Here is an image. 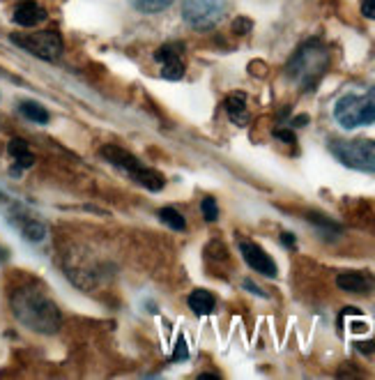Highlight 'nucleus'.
I'll return each instance as SVG.
<instances>
[{
	"mask_svg": "<svg viewBox=\"0 0 375 380\" xmlns=\"http://www.w3.org/2000/svg\"><path fill=\"white\" fill-rule=\"evenodd\" d=\"M244 288H249L251 293H256V295H261V297H268V293H265V291H261V288H258V286H256V284H251V282H249V279H247V282H244Z\"/></svg>",
	"mask_w": 375,
	"mask_h": 380,
	"instance_id": "a878e982",
	"label": "nucleus"
},
{
	"mask_svg": "<svg viewBox=\"0 0 375 380\" xmlns=\"http://www.w3.org/2000/svg\"><path fill=\"white\" fill-rule=\"evenodd\" d=\"M7 153L14 159V171H24V169H30L35 164V155L30 153L28 143L24 139H12L10 146H7Z\"/></svg>",
	"mask_w": 375,
	"mask_h": 380,
	"instance_id": "f8f14e48",
	"label": "nucleus"
},
{
	"mask_svg": "<svg viewBox=\"0 0 375 380\" xmlns=\"http://www.w3.org/2000/svg\"><path fill=\"white\" fill-rule=\"evenodd\" d=\"M189 357V350H186V341H184V336H177V341H175V350H173V360L175 362H182Z\"/></svg>",
	"mask_w": 375,
	"mask_h": 380,
	"instance_id": "412c9836",
	"label": "nucleus"
},
{
	"mask_svg": "<svg viewBox=\"0 0 375 380\" xmlns=\"http://www.w3.org/2000/svg\"><path fill=\"white\" fill-rule=\"evenodd\" d=\"M186 304H189V309L196 313V316H210L216 306V300L210 291L205 288H196L191 293L189 297H186Z\"/></svg>",
	"mask_w": 375,
	"mask_h": 380,
	"instance_id": "4468645a",
	"label": "nucleus"
},
{
	"mask_svg": "<svg viewBox=\"0 0 375 380\" xmlns=\"http://www.w3.org/2000/svg\"><path fill=\"white\" fill-rule=\"evenodd\" d=\"M362 14L366 19L375 21V0H362Z\"/></svg>",
	"mask_w": 375,
	"mask_h": 380,
	"instance_id": "5701e85b",
	"label": "nucleus"
},
{
	"mask_svg": "<svg viewBox=\"0 0 375 380\" xmlns=\"http://www.w3.org/2000/svg\"><path fill=\"white\" fill-rule=\"evenodd\" d=\"M329 64V53L320 42H306L297 53L293 55V60L288 62V76L295 83H299L304 90H311L315 83L320 81L322 74L327 71Z\"/></svg>",
	"mask_w": 375,
	"mask_h": 380,
	"instance_id": "f03ea898",
	"label": "nucleus"
},
{
	"mask_svg": "<svg viewBox=\"0 0 375 380\" xmlns=\"http://www.w3.org/2000/svg\"><path fill=\"white\" fill-rule=\"evenodd\" d=\"M12 42L28 53L37 55L42 60H58L62 53V37L55 31H42V33H24L12 35Z\"/></svg>",
	"mask_w": 375,
	"mask_h": 380,
	"instance_id": "39448f33",
	"label": "nucleus"
},
{
	"mask_svg": "<svg viewBox=\"0 0 375 380\" xmlns=\"http://www.w3.org/2000/svg\"><path fill=\"white\" fill-rule=\"evenodd\" d=\"M182 14L191 28L207 31L223 17V0H182Z\"/></svg>",
	"mask_w": 375,
	"mask_h": 380,
	"instance_id": "423d86ee",
	"label": "nucleus"
},
{
	"mask_svg": "<svg viewBox=\"0 0 375 380\" xmlns=\"http://www.w3.org/2000/svg\"><path fill=\"white\" fill-rule=\"evenodd\" d=\"M3 261H7V249L0 247V263H3Z\"/></svg>",
	"mask_w": 375,
	"mask_h": 380,
	"instance_id": "c85d7f7f",
	"label": "nucleus"
},
{
	"mask_svg": "<svg viewBox=\"0 0 375 380\" xmlns=\"http://www.w3.org/2000/svg\"><path fill=\"white\" fill-rule=\"evenodd\" d=\"M226 111H228V116L230 120H233L235 125H240L244 127L249 123V111H247V95L244 92H233V95H228L226 97Z\"/></svg>",
	"mask_w": 375,
	"mask_h": 380,
	"instance_id": "ddd939ff",
	"label": "nucleus"
},
{
	"mask_svg": "<svg viewBox=\"0 0 375 380\" xmlns=\"http://www.w3.org/2000/svg\"><path fill=\"white\" fill-rule=\"evenodd\" d=\"M12 311L26 327L42 334H55L60 327V311L44 293L35 288H21L12 295Z\"/></svg>",
	"mask_w": 375,
	"mask_h": 380,
	"instance_id": "f257e3e1",
	"label": "nucleus"
},
{
	"mask_svg": "<svg viewBox=\"0 0 375 380\" xmlns=\"http://www.w3.org/2000/svg\"><path fill=\"white\" fill-rule=\"evenodd\" d=\"M21 113H24L28 120L37 123V125L49 123V111L44 109V106H40L37 102H21Z\"/></svg>",
	"mask_w": 375,
	"mask_h": 380,
	"instance_id": "f3484780",
	"label": "nucleus"
},
{
	"mask_svg": "<svg viewBox=\"0 0 375 380\" xmlns=\"http://www.w3.org/2000/svg\"><path fill=\"white\" fill-rule=\"evenodd\" d=\"M240 252H242V258L247 261V265H249L251 270L261 272V275L272 277V279L279 275L277 263H274L272 258H270V254H265V249H263V247H258L256 242L242 240V242H240Z\"/></svg>",
	"mask_w": 375,
	"mask_h": 380,
	"instance_id": "6e6552de",
	"label": "nucleus"
},
{
	"mask_svg": "<svg viewBox=\"0 0 375 380\" xmlns=\"http://www.w3.org/2000/svg\"><path fill=\"white\" fill-rule=\"evenodd\" d=\"M357 348L362 350V353H369L371 355V353H375V341H359Z\"/></svg>",
	"mask_w": 375,
	"mask_h": 380,
	"instance_id": "393cba45",
	"label": "nucleus"
},
{
	"mask_svg": "<svg viewBox=\"0 0 375 380\" xmlns=\"http://www.w3.org/2000/svg\"><path fill=\"white\" fill-rule=\"evenodd\" d=\"M19 228H21V233H24V238L30 240V242H42L46 235V226L42 224V221L30 219V217H28L24 224H19Z\"/></svg>",
	"mask_w": 375,
	"mask_h": 380,
	"instance_id": "dca6fc26",
	"label": "nucleus"
},
{
	"mask_svg": "<svg viewBox=\"0 0 375 380\" xmlns=\"http://www.w3.org/2000/svg\"><path fill=\"white\" fill-rule=\"evenodd\" d=\"M157 62H162V76L168 81H177L184 76V44L182 42H168L155 53Z\"/></svg>",
	"mask_w": 375,
	"mask_h": 380,
	"instance_id": "0eeeda50",
	"label": "nucleus"
},
{
	"mask_svg": "<svg viewBox=\"0 0 375 380\" xmlns=\"http://www.w3.org/2000/svg\"><path fill=\"white\" fill-rule=\"evenodd\" d=\"M274 136H277L279 141H284V143H295V134L290 132V129H277Z\"/></svg>",
	"mask_w": 375,
	"mask_h": 380,
	"instance_id": "b1692460",
	"label": "nucleus"
},
{
	"mask_svg": "<svg viewBox=\"0 0 375 380\" xmlns=\"http://www.w3.org/2000/svg\"><path fill=\"white\" fill-rule=\"evenodd\" d=\"M134 182H139L141 187H146L150 191H162L164 189V175L159 173V171H155V169H148V166H143L139 173H136L134 178Z\"/></svg>",
	"mask_w": 375,
	"mask_h": 380,
	"instance_id": "2eb2a0df",
	"label": "nucleus"
},
{
	"mask_svg": "<svg viewBox=\"0 0 375 380\" xmlns=\"http://www.w3.org/2000/svg\"><path fill=\"white\" fill-rule=\"evenodd\" d=\"M336 286L345 293H369L373 279L362 275V272H343L336 277Z\"/></svg>",
	"mask_w": 375,
	"mask_h": 380,
	"instance_id": "9b49d317",
	"label": "nucleus"
},
{
	"mask_svg": "<svg viewBox=\"0 0 375 380\" xmlns=\"http://www.w3.org/2000/svg\"><path fill=\"white\" fill-rule=\"evenodd\" d=\"M334 118L345 129L375 123V85L366 90L364 95H355V92L343 95L334 106Z\"/></svg>",
	"mask_w": 375,
	"mask_h": 380,
	"instance_id": "7ed1b4c3",
	"label": "nucleus"
},
{
	"mask_svg": "<svg viewBox=\"0 0 375 380\" xmlns=\"http://www.w3.org/2000/svg\"><path fill=\"white\" fill-rule=\"evenodd\" d=\"M251 28H254V24H251V19L240 17V19H235V21H233V33H237V35H247V33H251Z\"/></svg>",
	"mask_w": 375,
	"mask_h": 380,
	"instance_id": "4be33fe9",
	"label": "nucleus"
},
{
	"mask_svg": "<svg viewBox=\"0 0 375 380\" xmlns=\"http://www.w3.org/2000/svg\"><path fill=\"white\" fill-rule=\"evenodd\" d=\"M14 24L17 26H24V28H33L42 24V21L46 19V10L37 3H33V0H24L17 10H14Z\"/></svg>",
	"mask_w": 375,
	"mask_h": 380,
	"instance_id": "9d476101",
	"label": "nucleus"
},
{
	"mask_svg": "<svg viewBox=\"0 0 375 380\" xmlns=\"http://www.w3.org/2000/svg\"><path fill=\"white\" fill-rule=\"evenodd\" d=\"M329 150L338 162L345 164V166L375 173V141H369V139L334 141L329 146Z\"/></svg>",
	"mask_w": 375,
	"mask_h": 380,
	"instance_id": "20e7f679",
	"label": "nucleus"
},
{
	"mask_svg": "<svg viewBox=\"0 0 375 380\" xmlns=\"http://www.w3.org/2000/svg\"><path fill=\"white\" fill-rule=\"evenodd\" d=\"M306 123H308V116H297V118L293 120V125H295V127H304Z\"/></svg>",
	"mask_w": 375,
	"mask_h": 380,
	"instance_id": "cd10ccee",
	"label": "nucleus"
},
{
	"mask_svg": "<svg viewBox=\"0 0 375 380\" xmlns=\"http://www.w3.org/2000/svg\"><path fill=\"white\" fill-rule=\"evenodd\" d=\"M99 155L104 157V159L108 162V164H113L115 169H122L125 173L132 178H136V173L143 169V164L136 159V157L129 153V150H125V148H118V146H104L102 150H99Z\"/></svg>",
	"mask_w": 375,
	"mask_h": 380,
	"instance_id": "1a4fd4ad",
	"label": "nucleus"
},
{
	"mask_svg": "<svg viewBox=\"0 0 375 380\" xmlns=\"http://www.w3.org/2000/svg\"><path fill=\"white\" fill-rule=\"evenodd\" d=\"M173 0H132V5L136 7L139 12H146V14H157V12H164Z\"/></svg>",
	"mask_w": 375,
	"mask_h": 380,
	"instance_id": "6ab92c4d",
	"label": "nucleus"
},
{
	"mask_svg": "<svg viewBox=\"0 0 375 380\" xmlns=\"http://www.w3.org/2000/svg\"><path fill=\"white\" fill-rule=\"evenodd\" d=\"M281 240H284L286 247H295V235L293 233H284L281 235Z\"/></svg>",
	"mask_w": 375,
	"mask_h": 380,
	"instance_id": "bb28decb",
	"label": "nucleus"
},
{
	"mask_svg": "<svg viewBox=\"0 0 375 380\" xmlns=\"http://www.w3.org/2000/svg\"><path fill=\"white\" fill-rule=\"evenodd\" d=\"M200 210H203V217L205 221H216L219 219V207H216V200L214 198H203V203H200Z\"/></svg>",
	"mask_w": 375,
	"mask_h": 380,
	"instance_id": "aec40b11",
	"label": "nucleus"
},
{
	"mask_svg": "<svg viewBox=\"0 0 375 380\" xmlns=\"http://www.w3.org/2000/svg\"><path fill=\"white\" fill-rule=\"evenodd\" d=\"M159 219L168 228H173V231H184V228H186L184 217L175 210V207H162V210H159Z\"/></svg>",
	"mask_w": 375,
	"mask_h": 380,
	"instance_id": "a211bd4d",
	"label": "nucleus"
}]
</instances>
